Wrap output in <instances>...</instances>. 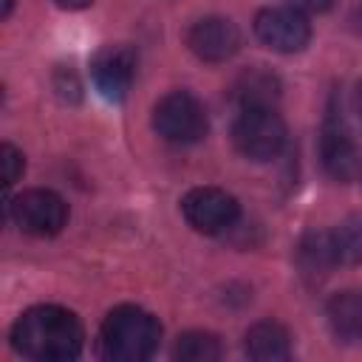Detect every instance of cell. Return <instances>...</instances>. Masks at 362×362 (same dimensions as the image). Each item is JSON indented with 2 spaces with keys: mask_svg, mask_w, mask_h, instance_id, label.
Listing matches in <instances>:
<instances>
[{
  "mask_svg": "<svg viewBox=\"0 0 362 362\" xmlns=\"http://www.w3.org/2000/svg\"><path fill=\"white\" fill-rule=\"evenodd\" d=\"M85 342L82 322L62 305H34L23 311L11 328V345L20 356L37 362L76 359Z\"/></svg>",
  "mask_w": 362,
  "mask_h": 362,
  "instance_id": "obj_1",
  "label": "cell"
},
{
  "mask_svg": "<svg viewBox=\"0 0 362 362\" xmlns=\"http://www.w3.org/2000/svg\"><path fill=\"white\" fill-rule=\"evenodd\" d=\"M161 339L158 320L139 305H116L99 331L102 356L113 362H144L156 354Z\"/></svg>",
  "mask_w": 362,
  "mask_h": 362,
  "instance_id": "obj_2",
  "label": "cell"
},
{
  "mask_svg": "<svg viewBox=\"0 0 362 362\" xmlns=\"http://www.w3.org/2000/svg\"><path fill=\"white\" fill-rule=\"evenodd\" d=\"M232 141L252 161H272L286 147V122L274 107H240L232 124Z\"/></svg>",
  "mask_w": 362,
  "mask_h": 362,
  "instance_id": "obj_3",
  "label": "cell"
},
{
  "mask_svg": "<svg viewBox=\"0 0 362 362\" xmlns=\"http://www.w3.org/2000/svg\"><path fill=\"white\" fill-rule=\"evenodd\" d=\"M153 127L170 144H195L206 136L209 119H206L204 105L192 93L173 90V93H167L156 102Z\"/></svg>",
  "mask_w": 362,
  "mask_h": 362,
  "instance_id": "obj_4",
  "label": "cell"
},
{
  "mask_svg": "<svg viewBox=\"0 0 362 362\" xmlns=\"http://www.w3.org/2000/svg\"><path fill=\"white\" fill-rule=\"evenodd\" d=\"M11 221L20 226V232L34 238H51L62 232L68 223V204L54 189H25L8 204Z\"/></svg>",
  "mask_w": 362,
  "mask_h": 362,
  "instance_id": "obj_5",
  "label": "cell"
},
{
  "mask_svg": "<svg viewBox=\"0 0 362 362\" xmlns=\"http://www.w3.org/2000/svg\"><path fill=\"white\" fill-rule=\"evenodd\" d=\"M181 212H184L187 223L204 235H221V232L232 229L235 221L240 218V206H238L235 195H229L226 189H218V187L189 189L181 198Z\"/></svg>",
  "mask_w": 362,
  "mask_h": 362,
  "instance_id": "obj_6",
  "label": "cell"
},
{
  "mask_svg": "<svg viewBox=\"0 0 362 362\" xmlns=\"http://www.w3.org/2000/svg\"><path fill=\"white\" fill-rule=\"evenodd\" d=\"M255 37L272 51L294 54L308 45L311 25L305 14L291 6H269V8H260L255 17Z\"/></svg>",
  "mask_w": 362,
  "mask_h": 362,
  "instance_id": "obj_7",
  "label": "cell"
},
{
  "mask_svg": "<svg viewBox=\"0 0 362 362\" xmlns=\"http://www.w3.org/2000/svg\"><path fill=\"white\" fill-rule=\"evenodd\" d=\"M90 79L96 90L110 99L122 102L136 79V54L127 45H105L90 59Z\"/></svg>",
  "mask_w": 362,
  "mask_h": 362,
  "instance_id": "obj_8",
  "label": "cell"
},
{
  "mask_svg": "<svg viewBox=\"0 0 362 362\" xmlns=\"http://www.w3.org/2000/svg\"><path fill=\"white\" fill-rule=\"evenodd\" d=\"M320 158L331 178L356 181L362 175V144L339 122H325L320 136Z\"/></svg>",
  "mask_w": 362,
  "mask_h": 362,
  "instance_id": "obj_9",
  "label": "cell"
},
{
  "mask_svg": "<svg viewBox=\"0 0 362 362\" xmlns=\"http://www.w3.org/2000/svg\"><path fill=\"white\" fill-rule=\"evenodd\" d=\"M189 51L204 62H223L238 54L240 48V31L226 17H201L187 31Z\"/></svg>",
  "mask_w": 362,
  "mask_h": 362,
  "instance_id": "obj_10",
  "label": "cell"
},
{
  "mask_svg": "<svg viewBox=\"0 0 362 362\" xmlns=\"http://www.w3.org/2000/svg\"><path fill=\"white\" fill-rule=\"evenodd\" d=\"M246 356L255 362H283L291 356V334L274 320L255 322L246 331Z\"/></svg>",
  "mask_w": 362,
  "mask_h": 362,
  "instance_id": "obj_11",
  "label": "cell"
},
{
  "mask_svg": "<svg viewBox=\"0 0 362 362\" xmlns=\"http://www.w3.org/2000/svg\"><path fill=\"white\" fill-rule=\"evenodd\" d=\"M325 317L339 342L362 339V291H339L328 300Z\"/></svg>",
  "mask_w": 362,
  "mask_h": 362,
  "instance_id": "obj_12",
  "label": "cell"
},
{
  "mask_svg": "<svg viewBox=\"0 0 362 362\" xmlns=\"http://www.w3.org/2000/svg\"><path fill=\"white\" fill-rule=\"evenodd\" d=\"M232 99L240 107H274L280 99V79L263 68H249L232 82Z\"/></svg>",
  "mask_w": 362,
  "mask_h": 362,
  "instance_id": "obj_13",
  "label": "cell"
},
{
  "mask_svg": "<svg viewBox=\"0 0 362 362\" xmlns=\"http://www.w3.org/2000/svg\"><path fill=\"white\" fill-rule=\"evenodd\" d=\"M297 266H300L303 277H311V280H322L334 266H339L334 246H331V235L308 232L297 246Z\"/></svg>",
  "mask_w": 362,
  "mask_h": 362,
  "instance_id": "obj_14",
  "label": "cell"
},
{
  "mask_svg": "<svg viewBox=\"0 0 362 362\" xmlns=\"http://www.w3.org/2000/svg\"><path fill=\"white\" fill-rule=\"evenodd\" d=\"M328 235H331V246H334V255H337L339 266L362 263V218L359 215L345 218Z\"/></svg>",
  "mask_w": 362,
  "mask_h": 362,
  "instance_id": "obj_15",
  "label": "cell"
},
{
  "mask_svg": "<svg viewBox=\"0 0 362 362\" xmlns=\"http://www.w3.org/2000/svg\"><path fill=\"white\" fill-rule=\"evenodd\" d=\"M173 356L181 362H215L221 359V342L209 331H187L178 337Z\"/></svg>",
  "mask_w": 362,
  "mask_h": 362,
  "instance_id": "obj_16",
  "label": "cell"
},
{
  "mask_svg": "<svg viewBox=\"0 0 362 362\" xmlns=\"http://www.w3.org/2000/svg\"><path fill=\"white\" fill-rule=\"evenodd\" d=\"M0 161H3V187L8 189V187L23 175L25 161H23V153H20L14 144H3V147H0Z\"/></svg>",
  "mask_w": 362,
  "mask_h": 362,
  "instance_id": "obj_17",
  "label": "cell"
},
{
  "mask_svg": "<svg viewBox=\"0 0 362 362\" xmlns=\"http://www.w3.org/2000/svg\"><path fill=\"white\" fill-rule=\"evenodd\" d=\"M334 3L337 0H288V6L303 11V14H322V11L334 8Z\"/></svg>",
  "mask_w": 362,
  "mask_h": 362,
  "instance_id": "obj_18",
  "label": "cell"
},
{
  "mask_svg": "<svg viewBox=\"0 0 362 362\" xmlns=\"http://www.w3.org/2000/svg\"><path fill=\"white\" fill-rule=\"evenodd\" d=\"M93 0H57L59 8H88Z\"/></svg>",
  "mask_w": 362,
  "mask_h": 362,
  "instance_id": "obj_19",
  "label": "cell"
},
{
  "mask_svg": "<svg viewBox=\"0 0 362 362\" xmlns=\"http://www.w3.org/2000/svg\"><path fill=\"white\" fill-rule=\"evenodd\" d=\"M351 28H354L356 34H362V6L354 8V14H351Z\"/></svg>",
  "mask_w": 362,
  "mask_h": 362,
  "instance_id": "obj_20",
  "label": "cell"
},
{
  "mask_svg": "<svg viewBox=\"0 0 362 362\" xmlns=\"http://www.w3.org/2000/svg\"><path fill=\"white\" fill-rule=\"evenodd\" d=\"M354 110H356V116L362 119V82H359L356 90H354Z\"/></svg>",
  "mask_w": 362,
  "mask_h": 362,
  "instance_id": "obj_21",
  "label": "cell"
}]
</instances>
